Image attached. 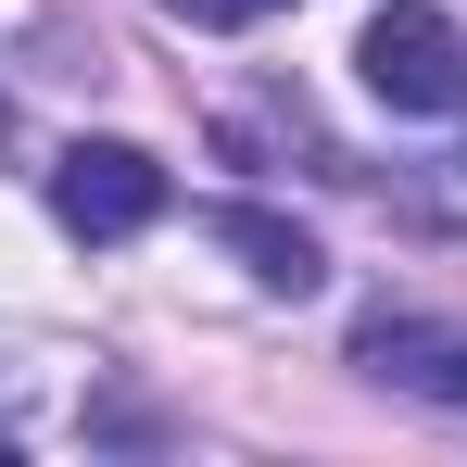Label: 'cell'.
Masks as SVG:
<instances>
[{
  "label": "cell",
  "mask_w": 467,
  "mask_h": 467,
  "mask_svg": "<svg viewBox=\"0 0 467 467\" xmlns=\"http://www.w3.org/2000/svg\"><path fill=\"white\" fill-rule=\"evenodd\" d=\"M354 64H367V88L391 114H467V38H455V13H430V0H391Z\"/></svg>",
  "instance_id": "obj_1"
},
{
  "label": "cell",
  "mask_w": 467,
  "mask_h": 467,
  "mask_svg": "<svg viewBox=\"0 0 467 467\" xmlns=\"http://www.w3.org/2000/svg\"><path fill=\"white\" fill-rule=\"evenodd\" d=\"M51 215L77 240H140L164 215V164L140 140H77V152L51 164Z\"/></svg>",
  "instance_id": "obj_2"
},
{
  "label": "cell",
  "mask_w": 467,
  "mask_h": 467,
  "mask_svg": "<svg viewBox=\"0 0 467 467\" xmlns=\"http://www.w3.org/2000/svg\"><path fill=\"white\" fill-rule=\"evenodd\" d=\"M354 367L417 404H467V328H430V316H367L354 328Z\"/></svg>",
  "instance_id": "obj_3"
},
{
  "label": "cell",
  "mask_w": 467,
  "mask_h": 467,
  "mask_svg": "<svg viewBox=\"0 0 467 467\" xmlns=\"http://www.w3.org/2000/svg\"><path fill=\"white\" fill-rule=\"evenodd\" d=\"M202 228L228 240V253H253V278H265V291H291V304H304L316 278H328V253H316V240L291 228V215H265V202H215Z\"/></svg>",
  "instance_id": "obj_4"
},
{
  "label": "cell",
  "mask_w": 467,
  "mask_h": 467,
  "mask_svg": "<svg viewBox=\"0 0 467 467\" xmlns=\"http://www.w3.org/2000/svg\"><path fill=\"white\" fill-rule=\"evenodd\" d=\"M164 13H177V26H265L278 0H164Z\"/></svg>",
  "instance_id": "obj_5"
},
{
  "label": "cell",
  "mask_w": 467,
  "mask_h": 467,
  "mask_svg": "<svg viewBox=\"0 0 467 467\" xmlns=\"http://www.w3.org/2000/svg\"><path fill=\"white\" fill-rule=\"evenodd\" d=\"M0 152H13V101H0Z\"/></svg>",
  "instance_id": "obj_6"
}]
</instances>
